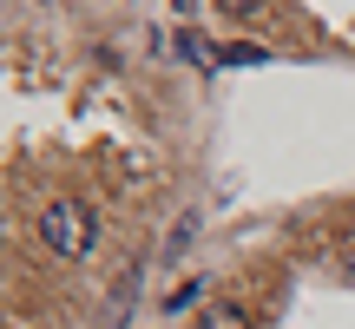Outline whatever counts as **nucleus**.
<instances>
[{
    "label": "nucleus",
    "mask_w": 355,
    "mask_h": 329,
    "mask_svg": "<svg viewBox=\"0 0 355 329\" xmlns=\"http://www.w3.org/2000/svg\"><path fill=\"white\" fill-rule=\"evenodd\" d=\"M204 290H211V277H191V283H178V290L165 296V317H184V310H198V303H204Z\"/></svg>",
    "instance_id": "obj_5"
},
{
    "label": "nucleus",
    "mask_w": 355,
    "mask_h": 329,
    "mask_svg": "<svg viewBox=\"0 0 355 329\" xmlns=\"http://www.w3.org/2000/svg\"><path fill=\"white\" fill-rule=\"evenodd\" d=\"M40 244H46L53 257H86L92 244H99V211L79 198H53L46 211H40Z\"/></svg>",
    "instance_id": "obj_1"
},
{
    "label": "nucleus",
    "mask_w": 355,
    "mask_h": 329,
    "mask_svg": "<svg viewBox=\"0 0 355 329\" xmlns=\"http://www.w3.org/2000/svg\"><path fill=\"white\" fill-rule=\"evenodd\" d=\"M191 237H198V217H178V230H171V244H165V251L178 257V251H184V244H191Z\"/></svg>",
    "instance_id": "obj_6"
},
{
    "label": "nucleus",
    "mask_w": 355,
    "mask_h": 329,
    "mask_svg": "<svg viewBox=\"0 0 355 329\" xmlns=\"http://www.w3.org/2000/svg\"><path fill=\"white\" fill-rule=\"evenodd\" d=\"M171 7H178V13H191V7H198V0H171Z\"/></svg>",
    "instance_id": "obj_8"
},
{
    "label": "nucleus",
    "mask_w": 355,
    "mask_h": 329,
    "mask_svg": "<svg viewBox=\"0 0 355 329\" xmlns=\"http://www.w3.org/2000/svg\"><path fill=\"white\" fill-rule=\"evenodd\" d=\"M171 53H178V60H191V66H217V47L204 33H171Z\"/></svg>",
    "instance_id": "obj_3"
},
{
    "label": "nucleus",
    "mask_w": 355,
    "mask_h": 329,
    "mask_svg": "<svg viewBox=\"0 0 355 329\" xmlns=\"http://www.w3.org/2000/svg\"><path fill=\"white\" fill-rule=\"evenodd\" d=\"M270 47H257V40H230V47H217V66H263Z\"/></svg>",
    "instance_id": "obj_4"
},
{
    "label": "nucleus",
    "mask_w": 355,
    "mask_h": 329,
    "mask_svg": "<svg viewBox=\"0 0 355 329\" xmlns=\"http://www.w3.org/2000/svg\"><path fill=\"white\" fill-rule=\"evenodd\" d=\"M0 329H20V323H0Z\"/></svg>",
    "instance_id": "obj_9"
},
{
    "label": "nucleus",
    "mask_w": 355,
    "mask_h": 329,
    "mask_svg": "<svg viewBox=\"0 0 355 329\" xmlns=\"http://www.w3.org/2000/svg\"><path fill=\"white\" fill-rule=\"evenodd\" d=\"M217 7H224V13H237V20H243V13H263L270 0H217Z\"/></svg>",
    "instance_id": "obj_7"
},
{
    "label": "nucleus",
    "mask_w": 355,
    "mask_h": 329,
    "mask_svg": "<svg viewBox=\"0 0 355 329\" xmlns=\"http://www.w3.org/2000/svg\"><path fill=\"white\" fill-rule=\"evenodd\" d=\"M191 329H250V317H243V303H211V310H198Z\"/></svg>",
    "instance_id": "obj_2"
}]
</instances>
